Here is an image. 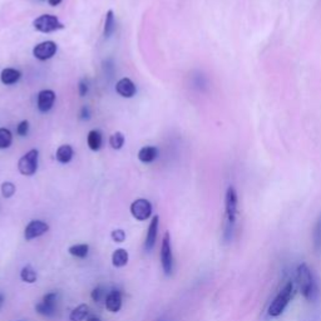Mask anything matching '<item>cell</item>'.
Returning a JSON list of instances; mask_svg holds the SVG:
<instances>
[{"mask_svg":"<svg viewBox=\"0 0 321 321\" xmlns=\"http://www.w3.org/2000/svg\"><path fill=\"white\" fill-rule=\"evenodd\" d=\"M296 280L299 290L301 291L302 296L309 301H315L319 297L320 290H319L318 281L314 276L313 271L306 264H300L296 270Z\"/></svg>","mask_w":321,"mask_h":321,"instance_id":"cell-1","label":"cell"},{"mask_svg":"<svg viewBox=\"0 0 321 321\" xmlns=\"http://www.w3.org/2000/svg\"><path fill=\"white\" fill-rule=\"evenodd\" d=\"M238 197L235 187L229 186L225 194V215H226V226H225V238L231 240L235 229L236 219H237Z\"/></svg>","mask_w":321,"mask_h":321,"instance_id":"cell-2","label":"cell"},{"mask_svg":"<svg viewBox=\"0 0 321 321\" xmlns=\"http://www.w3.org/2000/svg\"><path fill=\"white\" fill-rule=\"evenodd\" d=\"M292 296H294V283L291 281L285 285L281 289V291L276 295V297L274 299V301L271 302L270 308H269V315L273 318H277L281 314L285 311V309L287 308V305L291 301Z\"/></svg>","mask_w":321,"mask_h":321,"instance_id":"cell-3","label":"cell"},{"mask_svg":"<svg viewBox=\"0 0 321 321\" xmlns=\"http://www.w3.org/2000/svg\"><path fill=\"white\" fill-rule=\"evenodd\" d=\"M161 265H162L163 273L166 276H171L173 273V254H172V243H171V233L166 231L162 238L161 245Z\"/></svg>","mask_w":321,"mask_h":321,"instance_id":"cell-4","label":"cell"},{"mask_svg":"<svg viewBox=\"0 0 321 321\" xmlns=\"http://www.w3.org/2000/svg\"><path fill=\"white\" fill-rule=\"evenodd\" d=\"M38 149H30L18 162V170L23 176H33L38 170Z\"/></svg>","mask_w":321,"mask_h":321,"instance_id":"cell-5","label":"cell"},{"mask_svg":"<svg viewBox=\"0 0 321 321\" xmlns=\"http://www.w3.org/2000/svg\"><path fill=\"white\" fill-rule=\"evenodd\" d=\"M33 25L38 32L42 33H53L60 30L64 28V24L59 22L55 15H50V14H44L33 22Z\"/></svg>","mask_w":321,"mask_h":321,"instance_id":"cell-6","label":"cell"},{"mask_svg":"<svg viewBox=\"0 0 321 321\" xmlns=\"http://www.w3.org/2000/svg\"><path fill=\"white\" fill-rule=\"evenodd\" d=\"M57 292H48L46 295H44L42 301L35 305V311H37L39 315L50 318V316L54 315L55 310H57Z\"/></svg>","mask_w":321,"mask_h":321,"instance_id":"cell-7","label":"cell"},{"mask_svg":"<svg viewBox=\"0 0 321 321\" xmlns=\"http://www.w3.org/2000/svg\"><path fill=\"white\" fill-rule=\"evenodd\" d=\"M131 213L137 221H146L152 215V205L146 198H138L131 205Z\"/></svg>","mask_w":321,"mask_h":321,"instance_id":"cell-8","label":"cell"},{"mask_svg":"<svg viewBox=\"0 0 321 321\" xmlns=\"http://www.w3.org/2000/svg\"><path fill=\"white\" fill-rule=\"evenodd\" d=\"M49 231V225L41 220H33L25 226L24 238L27 241H32L34 238H38L43 236Z\"/></svg>","mask_w":321,"mask_h":321,"instance_id":"cell-9","label":"cell"},{"mask_svg":"<svg viewBox=\"0 0 321 321\" xmlns=\"http://www.w3.org/2000/svg\"><path fill=\"white\" fill-rule=\"evenodd\" d=\"M57 50V43H54V42L51 41H46L34 46V49H33V55L39 60H48L54 57Z\"/></svg>","mask_w":321,"mask_h":321,"instance_id":"cell-10","label":"cell"},{"mask_svg":"<svg viewBox=\"0 0 321 321\" xmlns=\"http://www.w3.org/2000/svg\"><path fill=\"white\" fill-rule=\"evenodd\" d=\"M55 102V93L51 89H44L38 94V109L42 113H46L53 108Z\"/></svg>","mask_w":321,"mask_h":321,"instance_id":"cell-11","label":"cell"},{"mask_svg":"<svg viewBox=\"0 0 321 321\" xmlns=\"http://www.w3.org/2000/svg\"><path fill=\"white\" fill-rule=\"evenodd\" d=\"M158 226H159V217L154 216L152 219L151 224L148 226V231H147L146 241H144V250L147 252H151L156 246L157 236H158Z\"/></svg>","mask_w":321,"mask_h":321,"instance_id":"cell-12","label":"cell"},{"mask_svg":"<svg viewBox=\"0 0 321 321\" xmlns=\"http://www.w3.org/2000/svg\"><path fill=\"white\" fill-rule=\"evenodd\" d=\"M116 91L123 98H132L137 92L135 83L130 78L119 79L116 84Z\"/></svg>","mask_w":321,"mask_h":321,"instance_id":"cell-13","label":"cell"},{"mask_svg":"<svg viewBox=\"0 0 321 321\" xmlns=\"http://www.w3.org/2000/svg\"><path fill=\"white\" fill-rule=\"evenodd\" d=\"M122 308V292L119 290H112L105 296V309L109 313H118Z\"/></svg>","mask_w":321,"mask_h":321,"instance_id":"cell-14","label":"cell"},{"mask_svg":"<svg viewBox=\"0 0 321 321\" xmlns=\"http://www.w3.org/2000/svg\"><path fill=\"white\" fill-rule=\"evenodd\" d=\"M20 77H22V73H20L18 69H14V68H5V69L1 72L0 81H1V83L3 84H5V86H11V84L18 83Z\"/></svg>","mask_w":321,"mask_h":321,"instance_id":"cell-15","label":"cell"},{"mask_svg":"<svg viewBox=\"0 0 321 321\" xmlns=\"http://www.w3.org/2000/svg\"><path fill=\"white\" fill-rule=\"evenodd\" d=\"M158 157V149L153 146L142 147L138 152V159L142 163H151Z\"/></svg>","mask_w":321,"mask_h":321,"instance_id":"cell-16","label":"cell"},{"mask_svg":"<svg viewBox=\"0 0 321 321\" xmlns=\"http://www.w3.org/2000/svg\"><path fill=\"white\" fill-rule=\"evenodd\" d=\"M73 156L74 151L69 144H63V146H60L59 148L57 149V153H55V158H57L58 162L62 163V165L69 163L70 161H72V158H73Z\"/></svg>","mask_w":321,"mask_h":321,"instance_id":"cell-17","label":"cell"},{"mask_svg":"<svg viewBox=\"0 0 321 321\" xmlns=\"http://www.w3.org/2000/svg\"><path fill=\"white\" fill-rule=\"evenodd\" d=\"M130 255L126 248H117L112 254V265L114 267H123L128 264Z\"/></svg>","mask_w":321,"mask_h":321,"instance_id":"cell-18","label":"cell"},{"mask_svg":"<svg viewBox=\"0 0 321 321\" xmlns=\"http://www.w3.org/2000/svg\"><path fill=\"white\" fill-rule=\"evenodd\" d=\"M313 247L316 254H321V213L319 215L313 229Z\"/></svg>","mask_w":321,"mask_h":321,"instance_id":"cell-19","label":"cell"},{"mask_svg":"<svg viewBox=\"0 0 321 321\" xmlns=\"http://www.w3.org/2000/svg\"><path fill=\"white\" fill-rule=\"evenodd\" d=\"M102 142H103V138L99 131L93 130L88 133L87 143H88V147L92 149V151H99L100 147H102Z\"/></svg>","mask_w":321,"mask_h":321,"instance_id":"cell-20","label":"cell"},{"mask_svg":"<svg viewBox=\"0 0 321 321\" xmlns=\"http://www.w3.org/2000/svg\"><path fill=\"white\" fill-rule=\"evenodd\" d=\"M116 29V19H114V13L113 10H108L105 14V20H104V29H103V35L105 39H108L112 34L114 33Z\"/></svg>","mask_w":321,"mask_h":321,"instance_id":"cell-21","label":"cell"},{"mask_svg":"<svg viewBox=\"0 0 321 321\" xmlns=\"http://www.w3.org/2000/svg\"><path fill=\"white\" fill-rule=\"evenodd\" d=\"M89 315V306L87 304H81L69 314V321H83Z\"/></svg>","mask_w":321,"mask_h":321,"instance_id":"cell-22","label":"cell"},{"mask_svg":"<svg viewBox=\"0 0 321 321\" xmlns=\"http://www.w3.org/2000/svg\"><path fill=\"white\" fill-rule=\"evenodd\" d=\"M68 252L77 259H86L89 254V246L87 243H77V245L70 246L68 248Z\"/></svg>","mask_w":321,"mask_h":321,"instance_id":"cell-23","label":"cell"},{"mask_svg":"<svg viewBox=\"0 0 321 321\" xmlns=\"http://www.w3.org/2000/svg\"><path fill=\"white\" fill-rule=\"evenodd\" d=\"M20 278L27 283H34L37 281V278H38V275H37V271L32 266L28 265V266L23 267L22 271H20Z\"/></svg>","mask_w":321,"mask_h":321,"instance_id":"cell-24","label":"cell"},{"mask_svg":"<svg viewBox=\"0 0 321 321\" xmlns=\"http://www.w3.org/2000/svg\"><path fill=\"white\" fill-rule=\"evenodd\" d=\"M13 135L8 128H0V149H6L11 146Z\"/></svg>","mask_w":321,"mask_h":321,"instance_id":"cell-25","label":"cell"},{"mask_svg":"<svg viewBox=\"0 0 321 321\" xmlns=\"http://www.w3.org/2000/svg\"><path fill=\"white\" fill-rule=\"evenodd\" d=\"M109 144L113 149H121L124 144V136L122 132H114L109 138Z\"/></svg>","mask_w":321,"mask_h":321,"instance_id":"cell-26","label":"cell"},{"mask_svg":"<svg viewBox=\"0 0 321 321\" xmlns=\"http://www.w3.org/2000/svg\"><path fill=\"white\" fill-rule=\"evenodd\" d=\"M0 191H1V196H3L4 198H10L13 197L14 193H15L16 188H15V184L13 183V182H3L1 183V187H0Z\"/></svg>","mask_w":321,"mask_h":321,"instance_id":"cell-27","label":"cell"},{"mask_svg":"<svg viewBox=\"0 0 321 321\" xmlns=\"http://www.w3.org/2000/svg\"><path fill=\"white\" fill-rule=\"evenodd\" d=\"M111 237L112 240L114 241V242L117 243H122L126 241V232H124L123 229H113L111 233Z\"/></svg>","mask_w":321,"mask_h":321,"instance_id":"cell-28","label":"cell"},{"mask_svg":"<svg viewBox=\"0 0 321 321\" xmlns=\"http://www.w3.org/2000/svg\"><path fill=\"white\" fill-rule=\"evenodd\" d=\"M105 296V291L102 286H97L95 289H93L92 294H91V297L94 302H99L104 299Z\"/></svg>","mask_w":321,"mask_h":321,"instance_id":"cell-29","label":"cell"},{"mask_svg":"<svg viewBox=\"0 0 321 321\" xmlns=\"http://www.w3.org/2000/svg\"><path fill=\"white\" fill-rule=\"evenodd\" d=\"M16 133L22 137H25V136L29 133V122L28 121H22L19 124H18V127H16Z\"/></svg>","mask_w":321,"mask_h":321,"instance_id":"cell-30","label":"cell"},{"mask_svg":"<svg viewBox=\"0 0 321 321\" xmlns=\"http://www.w3.org/2000/svg\"><path fill=\"white\" fill-rule=\"evenodd\" d=\"M78 88H79V94H81V97H84V95L88 93V84H87L86 82H81Z\"/></svg>","mask_w":321,"mask_h":321,"instance_id":"cell-31","label":"cell"},{"mask_svg":"<svg viewBox=\"0 0 321 321\" xmlns=\"http://www.w3.org/2000/svg\"><path fill=\"white\" fill-rule=\"evenodd\" d=\"M81 118L82 119H88L89 118V109L88 107H83L81 111Z\"/></svg>","mask_w":321,"mask_h":321,"instance_id":"cell-32","label":"cell"},{"mask_svg":"<svg viewBox=\"0 0 321 321\" xmlns=\"http://www.w3.org/2000/svg\"><path fill=\"white\" fill-rule=\"evenodd\" d=\"M86 321H102V320H100L99 316H97V315H88L87 316Z\"/></svg>","mask_w":321,"mask_h":321,"instance_id":"cell-33","label":"cell"},{"mask_svg":"<svg viewBox=\"0 0 321 321\" xmlns=\"http://www.w3.org/2000/svg\"><path fill=\"white\" fill-rule=\"evenodd\" d=\"M48 1L51 6H55V5H58V4L62 3V0H48Z\"/></svg>","mask_w":321,"mask_h":321,"instance_id":"cell-34","label":"cell"},{"mask_svg":"<svg viewBox=\"0 0 321 321\" xmlns=\"http://www.w3.org/2000/svg\"><path fill=\"white\" fill-rule=\"evenodd\" d=\"M4 302H5V297H4L3 294H0V310L4 306Z\"/></svg>","mask_w":321,"mask_h":321,"instance_id":"cell-35","label":"cell"},{"mask_svg":"<svg viewBox=\"0 0 321 321\" xmlns=\"http://www.w3.org/2000/svg\"><path fill=\"white\" fill-rule=\"evenodd\" d=\"M159 321H162V320H159Z\"/></svg>","mask_w":321,"mask_h":321,"instance_id":"cell-36","label":"cell"}]
</instances>
